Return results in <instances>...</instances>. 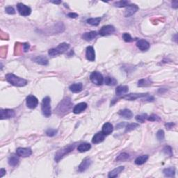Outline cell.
I'll return each mask as SVG.
<instances>
[{"label": "cell", "instance_id": "1", "mask_svg": "<svg viewBox=\"0 0 178 178\" xmlns=\"http://www.w3.org/2000/svg\"><path fill=\"white\" fill-rule=\"evenodd\" d=\"M72 104L71 99L70 98H66L60 102L55 109V113L59 116H63L68 113L72 108Z\"/></svg>", "mask_w": 178, "mask_h": 178}, {"label": "cell", "instance_id": "48", "mask_svg": "<svg viewBox=\"0 0 178 178\" xmlns=\"http://www.w3.org/2000/svg\"><path fill=\"white\" fill-rule=\"evenodd\" d=\"M172 7L173 8H177L178 7V1H174L172 2Z\"/></svg>", "mask_w": 178, "mask_h": 178}, {"label": "cell", "instance_id": "10", "mask_svg": "<svg viewBox=\"0 0 178 178\" xmlns=\"http://www.w3.org/2000/svg\"><path fill=\"white\" fill-rule=\"evenodd\" d=\"M27 106L31 109H34L38 104V100L34 96L30 95L27 98Z\"/></svg>", "mask_w": 178, "mask_h": 178}, {"label": "cell", "instance_id": "5", "mask_svg": "<svg viewBox=\"0 0 178 178\" xmlns=\"http://www.w3.org/2000/svg\"><path fill=\"white\" fill-rule=\"evenodd\" d=\"M90 79L93 84H96L98 86H100L103 84L104 77L99 72H93L90 76Z\"/></svg>", "mask_w": 178, "mask_h": 178}, {"label": "cell", "instance_id": "25", "mask_svg": "<svg viewBox=\"0 0 178 178\" xmlns=\"http://www.w3.org/2000/svg\"><path fill=\"white\" fill-rule=\"evenodd\" d=\"M129 91V87L127 86H119L115 89V93L118 96L127 93Z\"/></svg>", "mask_w": 178, "mask_h": 178}, {"label": "cell", "instance_id": "18", "mask_svg": "<svg viewBox=\"0 0 178 178\" xmlns=\"http://www.w3.org/2000/svg\"><path fill=\"white\" fill-rule=\"evenodd\" d=\"M97 36H98L97 32H96V31H92V32L84 33L82 35V38L86 41H91L94 39L95 38H96Z\"/></svg>", "mask_w": 178, "mask_h": 178}, {"label": "cell", "instance_id": "40", "mask_svg": "<svg viewBox=\"0 0 178 178\" xmlns=\"http://www.w3.org/2000/svg\"><path fill=\"white\" fill-rule=\"evenodd\" d=\"M57 134V130L54 129H48L46 131V134L47 136H49V137H52V136H54L55 135H56Z\"/></svg>", "mask_w": 178, "mask_h": 178}, {"label": "cell", "instance_id": "20", "mask_svg": "<svg viewBox=\"0 0 178 178\" xmlns=\"http://www.w3.org/2000/svg\"><path fill=\"white\" fill-rule=\"evenodd\" d=\"M83 89V84L82 83H75V84H72L69 87L70 91L72 93H78L82 91Z\"/></svg>", "mask_w": 178, "mask_h": 178}, {"label": "cell", "instance_id": "43", "mask_svg": "<svg viewBox=\"0 0 178 178\" xmlns=\"http://www.w3.org/2000/svg\"><path fill=\"white\" fill-rule=\"evenodd\" d=\"M48 54H49L50 56H58V53L57 52L56 48H52V49H50L49 51H48Z\"/></svg>", "mask_w": 178, "mask_h": 178}, {"label": "cell", "instance_id": "11", "mask_svg": "<svg viewBox=\"0 0 178 178\" xmlns=\"http://www.w3.org/2000/svg\"><path fill=\"white\" fill-rule=\"evenodd\" d=\"M16 154L19 157H28L32 154V150L30 148H18L16 150Z\"/></svg>", "mask_w": 178, "mask_h": 178}, {"label": "cell", "instance_id": "12", "mask_svg": "<svg viewBox=\"0 0 178 178\" xmlns=\"http://www.w3.org/2000/svg\"><path fill=\"white\" fill-rule=\"evenodd\" d=\"M148 93H129L128 95H125V96H122L121 99H124L128 101H134L138 98H143V97L146 96Z\"/></svg>", "mask_w": 178, "mask_h": 178}, {"label": "cell", "instance_id": "36", "mask_svg": "<svg viewBox=\"0 0 178 178\" xmlns=\"http://www.w3.org/2000/svg\"><path fill=\"white\" fill-rule=\"evenodd\" d=\"M138 127H139V125L137 123H131L128 124L127 126H126V129H125V132H131V131L134 130L136 128H137Z\"/></svg>", "mask_w": 178, "mask_h": 178}, {"label": "cell", "instance_id": "6", "mask_svg": "<svg viewBox=\"0 0 178 178\" xmlns=\"http://www.w3.org/2000/svg\"><path fill=\"white\" fill-rule=\"evenodd\" d=\"M17 8H18L19 13L22 16H28L32 13L31 8L29 7L28 6H26L25 4H22V3H18L17 4Z\"/></svg>", "mask_w": 178, "mask_h": 178}, {"label": "cell", "instance_id": "22", "mask_svg": "<svg viewBox=\"0 0 178 178\" xmlns=\"http://www.w3.org/2000/svg\"><path fill=\"white\" fill-rule=\"evenodd\" d=\"M33 61L36 63H37L38 64L42 65H47L49 63L48 59L44 56H36L33 59Z\"/></svg>", "mask_w": 178, "mask_h": 178}, {"label": "cell", "instance_id": "37", "mask_svg": "<svg viewBox=\"0 0 178 178\" xmlns=\"http://www.w3.org/2000/svg\"><path fill=\"white\" fill-rule=\"evenodd\" d=\"M163 153L165 154V155H168L169 157H172L173 155V150L172 148L169 146H166L163 149Z\"/></svg>", "mask_w": 178, "mask_h": 178}, {"label": "cell", "instance_id": "41", "mask_svg": "<svg viewBox=\"0 0 178 178\" xmlns=\"http://www.w3.org/2000/svg\"><path fill=\"white\" fill-rule=\"evenodd\" d=\"M148 120H149V121H160L161 118L159 116H158V115H155V114H153V115H150L149 117H148Z\"/></svg>", "mask_w": 178, "mask_h": 178}, {"label": "cell", "instance_id": "47", "mask_svg": "<svg viewBox=\"0 0 178 178\" xmlns=\"http://www.w3.org/2000/svg\"><path fill=\"white\" fill-rule=\"evenodd\" d=\"M6 170H5L4 168H1V170H0V177H4V175L5 174H6Z\"/></svg>", "mask_w": 178, "mask_h": 178}, {"label": "cell", "instance_id": "31", "mask_svg": "<svg viewBox=\"0 0 178 178\" xmlns=\"http://www.w3.org/2000/svg\"><path fill=\"white\" fill-rule=\"evenodd\" d=\"M105 84L107 86H113L117 84V80L113 77H107L105 78L104 80Z\"/></svg>", "mask_w": 178, "mask_h": 178}, {"label": "cell", "instance_id": "44", "mask_svg": "<svg viewBox=\"0 0 178 178\" xmlns=\"http://www.w3.org/2000/svg\"><path fill=\"white\" fill-rule=\"evenodd\" d=\"M29 47H30V45H29L28 43H23V50L25 52H27L28 51L29 49Z\"/></svg>", "mask_w": 178, "mask_h": 178}, {"label": "cell", "instance_id": "4", "mask_svg": "<svg viewBox=\"0 0 178 178\" xmlns=\"http://www.w3.org/2000/svg\"><path fill=\"white\" fill-rule=\"evenodd\" d=\"M41 110L45 117H50L52 114L51 110V99L49 97L47 96L43 99L42 104H41Z\"/></svg>", "mask_w": 178, "mask_h": 178}, {"label": "cell", "instance_id": "14", "mask_svg": "<svg viewBox=\"0 0 178 178\" xmlns=\"http://www.w3.org/2000/svg\"><path fill=\"white\" fill-rule=\"evenodd\" d=\"M86 56L87 60L89 61H94L96 59V53H95L94 48L92 46H89L86 48Z\"/></svg>", "mask_w": 178, "mask_h": 178}, {"label": "cell", "instance_id": "39", "mask_svg": "<svg viewBox=\"0 0 178 178\" xmlns=\"http://www.w3.org/2000/svg\"><path fill=\"white\" fill-rule=\"evenodd\" d=\"M164 137H165V134H164V130L162 129H159L157 133V139L159 141H162L164 140Z\"/></svg>", "mask_w": 178, "mask_h": 178}, {"label": "cell", "instance_id": "8", "mask_svg": "<svg viewBox=\"0 0 178 178\" xmlns=\"http://www.w3.org/2000/svg\"><path fill=\"white\" fill-rule=\"evenodd\" d=\"M15 115V113L14 110L13 109H1L0 110V118H1V120L11 118L14 117Z\"/></svg>", "mask_w": 178, "mask_h": 178}, {"label": "cell", "instance_id": "29", "mask_svg": "<svg viewBox=\"0 0 178 178\" xmlns=\"http://www.w3.org/2000/svg\"><path fill=\"white\" fill-rule=\"evenodd\" d=\"M151 84L152 81L150 80V78L140 79L138 82V86H139V87H147V86H149Z\"/></svg>", "mask_w": 178, "mask_h": 178}, {"label": "cell", "instance_id": "23", "mask_svg": "<svg viewBox=\"0 0 178 178\" xmlns=\"http://www.w3.org/2000/svg\"><path fill=\"white\" fill-rule=\"evenodd\" d=\"M113 130V125H112L110 122H106V123L103 125L102 132L107 136V135H109L110 134H111Z\"/></svg>", "mask_w": 178, "mask_h": 178}, {"label": "cell", "instance_id": "49", "mask_svg": "<svg viewBox=\"0 0 178 178\" xmlns=\"http://www.w3.org/2000/svg\"><path fill=\"white\" fill-rule=\"evenodd\" d=\"M125 125V122H121V123L118 124V125H116V128L117 129L121 128V127H124V125Z\"/></svg>", "mask_w": 178, "mask_h": 178}, {"label": "cell", "instance_id": "16", "mask_svg": "<svg viewBox=\"0 0 178 178\" xmlns=\"http://www.w3.org/2000/svg\"><path fill=\"white\" fill-rule=\"evenodd\" d=\"M105 136H106V135H105L102 132H98L96 134H95L94 136H93L92 139V142L93 143H94V144H98V143L102 142L105 139Z\"/></svg>", "mask_w": 178, "mask_h": 178}, {"label": "cell", "instance_id": "50", "mask_svg": "<svg viewBox=\"0 0 178 178\" xmlns=\"http://www.w3.org/2000/svg\"><path fill=\"white\" fill-rule=\"evenodd\" d=\"M52 2L53 4H61V1H52Z\"/></svg>", "mask_w": 178, "mask_h": 178}, {"label": "cell", "instance_id": "35", "mask_svg": "<svg viewBox=\"0 0 178 178\" xmlns=\"http://www.w3.org/2000/svg\"><path fill=\"white\" fill-rule=\"evenodd\" d=\"M147 118H148V115H147L146 113H143L141 115H138L136 116V121L141 122V123H143V122L146 121Z\"/></svg>", "mask_w": 178, "mask_h": 178}, {"label": "cell", "instance_id": "27", "mask_svg": "<svg viewBox=\"0 0 178 178\" xmlns=\"http://www.w3.org/2000/svg\"><path fill=\"white\" fill-rule=\"evenodd\" d=\"M163 173L165 175V177H174L175 174V169L173 167L167 168H165L163 170Z\"/></svg>", "mask_w": 178, "mask_h": 178}, {"label": "cell", "instance_id": "17", "mask_svg": "<svg viewBox=\"0 0 178 178\" xmlns=\"http://www.w3.org/2000/svg\"><path fill=\"white\" fill-rule=\"evenodd\" d=\"M86 108H87V104L86 102L79 103L74 107L73 113L75 114H79L85 111Z\"/></svg>", "mask_w": 178, "mask_h": 178}, {"label": "cell", "instance_id": "34", "mask_svg": "<svg viewBox=\"0 0 178 178\" xmlns=\"http://www.w3.org/2000/svg\"><path fill=\"white\" fill-rule=\"evenodd\" d=\"M129 4V1H125V0H122V1H116V2L114 3V6H116V7L122 8V7H125L127 6Z\"/></svg>", "mask_w": 178, "mask_h": 178}, {"label": "cell", "instance_id": "13", "mask_svg": "<svg viewBox=\"0 0 178 178\" xmlns=\"http://www.w3.org/2000/svg\"><path fill=\"white\" fill-rule=\"evenodd\" d=\"M91 164H92V160L90 158H86L82 161V163L79 166L78 170L79 172H84L87 170L91 166Z\"/></svg>", "mask_w": 178, "mask_h": 178}, {"label": "cell", "instance_id": "28", "mask_svg": "<svg viewBox=\"0 0 178 178\" xmlns=\"http://www.w3.org/2000/svg\"><path fill=\"white\" fill-rule=\"evenodd\" d=\"M148 158H149L148 155H141V156L138 157L135 159V161H134V162H135L136 165H142V164L146 163L147 161H148Z\"/></svg>", "mask_w": 178, "mask_h": 178}, {"label": "cell", "instance_id": "38", "mask_svg": "<svg viewBox=\"0 0 178 178\" xmlns=\"http://www.w3.org/2000/svg\"><path fill=\"white\" fill-rule=\"evenodd\" d=\"M122 38L127 43H130L134 41V39L132 38V36H131L130 34H128V33H124V34H122Z\"/></svg>", "mask_w": 178, "mask_h": 178}, {"label": "cell", "instance_id": "32", "mask_svg": "<svg viewBox=\"0 0 178 178\" xmlns=\"http://www.w3.org/2000/svg\"><path fill=\"white\" fill-rule=\"evenodd\" d=\"M101 21V18H89L87 20V23L92 26H98Z\"/></svg>", "mask_w": 178, "mask_h": 178}, {"label": "cell", "instance_id": "46", "mask_svg": "<svg viewBox=\"0 0 178 178\" xmlns=\"http://www.w3.org/2000/svg\"><path fill=\"white\" fill-rule=\"evenodd\" d=\"M68 16L70 18H76L77 17H78V14H77V13H68Z\"/></svg>", "mask_w": 178, "mask_h": 178}, {"label": "cell", "instance_id": "24", "mask_svg": "<svg viewBox=\"0 0 178 178\" xmlns=\"http://www.w3.org/2000/svg\"><path fill=\"white\" fill-rule=\"evenodd\" d=\"M118 115L120 116L125 118L126 119H131L133 117V113L131 111V110L128 109H125L120 110L118 112Z\"/></svg>", "mask_w": 178, "mask_h": 178}, {"label": "cell", "instance_id": "3", "mask_svg": "<svg viewBox=\"0 0 178 178\" xmlns=\"http://www.w3.org/2000/svg\"><path fill=\"white\" fill-rule=\"evenodd\" d=\"M75 146H76V143H72V144L68 145V146H65L64 148L58 150V151L56 152V153L55 154V157H54L55 161H56V162H59L63 157H65V155H68V153H70V152H72V150L75 149Z\"/></svg>", "mask_w": 178, "mask_h": 178}, {"label": "cell", "instance_id": "21", "mask_svg": "<svg viewBox=\"0 0 178 178\" xmlns=\"http://www.w3.org/2000/svg\"><path fill=\"white\" fill-rule=\"evenodd\" d=\"M124 169H125V167L122 166H121L117 167L116 168L113 169V170H111V172L109 173L108 177L109 178L116 177H118V175L122 172V171L124 170Z\"/></svg>", "mask_w": 178, "mask_h": 178}, {"label": "cell", "instance_id": "9", "mask_svg": "<svg viewBox=\"0 0 178 178\" xmlns=\"http://www.w3.org/2000/svg\"><path fill=\"white\" fill-rule=\"evenodd\" d=\"M139 10V6L136 4H129L126 8L124 15L125 18H129L136 13Z\"/></svg>", "mask_w": 178, "mask_h": 178}, {"label": "cell", "instance_id": "51", "mask_svg": "<svg viewBox=\"0 0 178 178\" xmlns=\"http://www.w3.org/2000/svg\"><path fill=\"white\" fill-rule=\"evenodd\" d=\"M173 41H175V43H177V34H175V35L174 36V38H173Z\"/></svg>", "mask_w": 178, "mask_h": 178}, {"label": "cell", "instance_id": "26", "mask_svg": "<svg viewBox=\"0 0 178 178\" xmlns=\"http://www.w3.org/2000/svg\"><path fill=\"white\" fill-rule=\"evenodd\" d=\"M91 148V145L88 143H83L79 144L77 147V150L80 153H84V152H87Z\"/></svg>", "mask_w": 178, "mask_h": 178}, {"label": "cell", "instance_id": "2", "mask_svg": "<svg viewBox=\"0 0 178 178\" xmlns=\"http://www.w3.org/2000/svg\"><path fill=\"white\" fill-rule=\"evenodd\" d=\"M6 80L11 85L17 86V87H23L27 84V80L19 77L12 73L7 74L6 75Z\"/></svg>", "mask_w": 178, "mask_h": 178}, {"label": "cell", "instance_id": "19", "mask_svg": "<svg viewBox=\"0 0 178 178\" xmlns=\"http://www.w3.org/2000/svg\"><path fill=\"white\" fill-rule=\"evenodd\" d=\"M69 48H70V45L68 44V43H62L57 46L56 49L57 52L58 53V55H59L68 51Z\"/></svg>", "mask_w": 178, "mask_h": 178}, {"label": "cell", "instance_id": "30", "mask_svg": "<svg viewBox=\"0 0 178 178\" xmlns=\"http://www.w3.org/2000/svg\"><path fill=\"white\" fill-rule=\"evenodd\" d=\"M8 164L11 166H16L18 165L19 164V158L15 155H11V157L8 158Z\"/></svg>", "mask_w": 178, "mask_h": 178}, {"label": "cell", "instance_id": "15", "mask_svg": "<svg viewBox=\"0 0 178 178\" xmlns=\"http://www.w3.org/2000/svg\"><path fill=\"white\" fill-rule=\"evenodd\" d=\"M136 46L141 51H146L150 48V43L144 39H140L136 43Z\"/></svg>", "mask_w": 178, "mask_h": 178}, {"label": "cell", "instance_id": "42", "mask_svg": "<svg viewBox=\"0 0 178 178\" xmlns=\"http://www.w3.org/2000/svg\"><path fill=\"white\" fill-rule=\"evenodd\" d=\"M5 11H6V13H8V14L9 15H14L15 13V9L13 8V7H12V6H8V7H6L5 8Z\"/></svg>", "mask_w": 178, "mask_h": 178}, {"label": "cell", "instance_id": "45", "mask_svg": "<svg viewBox=\"0 0 178 178\" xmlns=\"http://www.w3.org/2000/svg\"><path fill=\"white\" fill-rule=\"evenodd\" d=\"M174 126H175V123H173V122H168V123L165 124V127L167 129H172Z\"/></svg>", "mask_w": 178, "mask_h": 178}, {"label": "cell", "instance_id": "7", "mask_svg": "<svg viewBox=\"0 0 178 178\" xmlns=\"http://www.w3.org/2000/svg\"><path fill=\"white\" fill-rule=\"evenodd\" d=\"M115 32V29L113 25H106L103 26V27L100 29L99 34L102 36H106L113 34Z\"/></svg>", "mask_w": 178, "mask_h": 178}, {"label": "cell", "instance_id": "33", "mask_svg": "<svg viewBox=\"0 0 178 178\" xmlns=\"http://www.w3.org/2000/svg\"><path fill=\"white\" fill-rule=\"evenodd\" d=\"M129 158V155L126 153H122L118 155L116 158L117 162H125Z\"/></svg>", "mask_w": 178, "mask_h": 178}]
</instances>
